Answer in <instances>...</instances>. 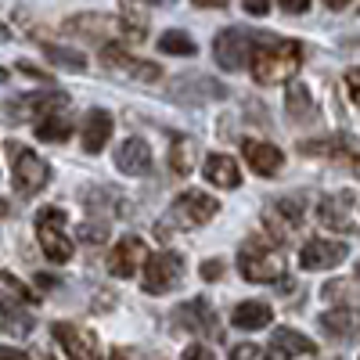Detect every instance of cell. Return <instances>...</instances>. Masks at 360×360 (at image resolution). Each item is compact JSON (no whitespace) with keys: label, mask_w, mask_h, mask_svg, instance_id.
Segmentation results:
<instances>
[{"label":"cell","mask_w":360,"mask_h":360,"mask_svg":"<svg viewBox=\"0 0 360 360\" xmlns=\"http://www.w3.org/2000/svg\"><path fill=\"white\" fill-rule=\"evenodd\" d=\"M346 259V245L342 242H328V238H310V242L299 249V263L303 270H332Z\"/></svg>","instance_id":"11"},{"label":"cell","mask_w":360,"mask_h":360,"mask_svg":"<svg viewBox=\"0 0 360 360\" xmlns=\"http://www.w3.org/2000/svg\"><path fill=\"white\" fill-rule=\"evenodd\" d=\"M274 213H278L288 227H299V224H303L307 205H303V198H278V202H274Z\"/></svg>","instance_id":"30"},{"label":"cell","mask_w":360,"mask_h":360,"mask_svg":"<svg viewBox=\"0 0 360 360\" xmlns=\"http://www.w3.org/2000/svg\"><path fill=\"white\" fill-rule=\"evenodd\" d=\"M4 217H8V202H4V198H0V220H4Z\"/></svg>","instance_id":"43"},{"label":"cell","mask_w":360,"mask_h":360,"mask_svg":"<svg viewBox=\"0 0 360 360\" xmlns=\"http://www.w3.org/2000/svg\"><path fill=\"white\" fill-rule=\"evenodd\" d=\"M4 79H8V69H4V65H0V83H4Z\"/></svg>","instance_id":"44"},{"label":"cell","mask_w":360,"mask_h":360,"mask_svg":"<svg viewBox=\"0 0 360 360\" xmlns=\"http://www.w3.org/2000/svg\"><path fill=\"white\" fill-rule=\"evenodd\" d=\"M18 72H25L29 79H40V83H47V79H51L47 72H40V69H33V62H18Z\"/></svg>","instance_id":"39"},{"label":"cell","mask_w":360,"mask_h":360,"mask_svg":"<svg viewBox=\"0 0 360 360\" xmlns=\"http://www.w3.org/2000/svg\"><path fill=\"white\" fill-rule=\"evenodd\" d=\"M44 54H47V62L58 65V69H69V72H83V69H86V54H79V51H72V47L44 44Z\"/></svg>","instance_id":"26"},{"label":"cell","mask_w":360,"mask_h":360,"mask_svg":"<svg viewBox=\"0 0 360 360\" xmlns=\"http://www.w3.org/2000/svg\"><path fill=\"white\" fill-rule=\"evenodd\" d=\"M242 155H245V162H249V169L252 173H259V176H278L281 173V166H285V155H281V148H274V144H266V141H242Z\"/></svg>","instance_id":"16"},{"label":"cell","mask_w":360,"mask_h":360,"mask_svg":"<svg viewBox=\"0 0 360 360\" xmlns=\"http://www.w3.org/2000/svg\"><path fill=\"white\" fill-rule=\"evenodd\" d=\"M8 152H11V176H15V188L22 191V195H37V191H44L47 188V180H51V166L40 159V155H33L29 148H22V144H8Z\"/></svg>","instance_id":"5"},{"label":"cell","mask_w":360,"mask_h":360,"mask_svg":"<svg viewBox=\"0 0 360 360\" xmlns=\"http://www.w3.org/2000/svg\"><path fill=\"white\" fill-rule=\"evenodd\" d=\"M184 278V259L176 252H152L144 259V292L148 295H166Z\"/></svg>","instance_id":"6"},{"label":"cell","mask_w":360,"mask_h":360,"mask_svg":"<svg viewBox=\"0 0 360 360\" xmlns=\"http://www.w3.org/2000/svg\"><path fill=\"white\" fill-rule=\"evenodd\" d=\"M356 281H360V263H356Z\"/></svg>","instance_id":"46"},{"label":"cell","mask_w":360,"mask_h":360,"mask_svg":"<svg viewBox=\"0 0 360 360\" xmlns=\"http://www.w3.org/2000/svg\"><path fill=\"white\" fill-rule=\"evenodd\" d=\"M242 8H245L249 15H266V11H270V0H242Z\"/></svg>","instance_id":"38"},{"label":"cell","mask_w":360,"mask_h":360,"mask_svg":"<svg viewBox=\"0 0 360 360\" xmlns=\"http://www.w3.org/2000/svg\"><path fill=\"white\" fill-rule=\"evenodd\" d=\"M285 108H288V119L292 123H314L317 119V108H314V98H310V90L292 79L288 83V94H285Z\"/></svg>","instance_id":"23"},{"label":"cell","mask_w":360,"mask_h":360,"mask_svg":"<svg viewBox=\"0 0 360 360\" xmlns=\"http://www.w3.org/2000/svg\"><path fill=\"white\" fill-rule=\"evenodd\" d=\"M180 321H184L188 328H195V332L217 335V317H213V307H209L205 299H191V303L184 307V314H180Z\"/></svg>","instance_id":"25"},{"label":"cell","mask_w":360,"mask_h":360,"mask_svg":"<svg viewBox=\"0 0 360 360\" xmlns=\"http://www.w3.org/2000/svg\"><path fill=\"white\" fill-rule=\"evenodd\" d=\"M346 86H349L353 101L360 105V69H349V72H346Z\"/></svg>","instance_id":"37"},{"label":"cell","mask_w":360,"mask_h":360,"mask_svg":"<svg viewBox=\"0 0 360 360\" xmlns=\"http://www.w3.org/2000/svg\"><path fill=\"white\" fill-rule=\"evenodd\" d=\"M238 270L242 278L252 285H274L278 278H285V259L274 245L259 242V238H249V242L238 249Z\"/></svg>","instance_id":"2"},{"label":"cell","mask_w":360,"mask_h":360,"mask_svg":"<svg viewBox=\"0 0 360 360\" xmlns=\"http://www.w3.org/2000/svg\"><path fill=\"white\" fill-rule=\"evenodd\" d=\"M159 51L162 54H180V58H195L198 54V44L184 33V29H169V33L159 37Z\"/></svg>","instance_id":"27"},{"label":"cell","mask_w":360,"mask_h":360,"mask_svg":"<svg viewBox=\"0 0 360 360\" xmlns=\"http://www.w3.org/2000/svg\"><path fill=\"white\" fill-rule=\"evenodd\" d=\"M256 33H249V29H224V33L213 40V58H217V65L227 69V72H238V69H245L249 65V58H252V47H256Z\"/></svg>","instance_id":"4"},{"label":"cell","mask_w":360,"mask_h":360,"mask_svg":"<svg viewBox=\"0 0 360 360\" xmlns=\"http://www.w3.org/2000/svg\"><path fill=\"white\" fill-rule=\"evenodd\" d=\"M144 259H148V249H144V242L141 238H123L112 252H108V270L115 278H134L137 270L144 266Z\"/></svg>","instance_id":"15"},{"label":"cell","mask_w":360,"mask_h":360,"mask_svg":"<svg viewBox=\"0 0 360 360\" xmlns=\"http://www.w3.org/2000/svg\"><path fill=\"white\" fill-rule=\"evenodd\" d=\"M65 33L105 44V40L119 37V18H108V15H76V18L65 22Z\"/></svg>","instance_id":"17"},{"label":"cell","mask_w":360,"mask_h":360,"mask_svg":"<svg viewBox=\"0 0 360 360\" xmlns=\"http://www.w3.org/2000/svg\"><path fill=\"white\" fill-rule=\"evenodd\" d=\"M0 324H4V335L25 339L29 332H33V314H29L22 303H15V299H0Z\"/></svg>","instance_id":"22"},{"label":"cell","mask_w":360,"mask_h":360,"mask_svg":"<svg viewBox=\"0 0 360 360\" xmlns=\"http://www.w3.org/2000/svg\"><path fill=\"white\" fill-rule=\"evenodd\" d=\"M76 234H79V242L105 245V242H108V224H105V220H90V224H79Z\"/></svg>","instance_id":"32"},{"label":"cell","mask_w":360,"mask_h":360,"mask_svg":"<svg viewBox=\"0 0 360 360\" xmlns=\"http://www.w3.org/2000/svg\"><path fill=\"white\" fill-rule=\"evenodd\" d=\"M324 4H328V8H332V11H342V8L349 4V0H324Z\"/></svg>","instance_id":"42"},{"label":"cell","mask_w":360,"mask_h":360,"mask_svg":"<svg viewBox=\"0 0 360 360\" xmlns=\"http://www.w3.org/2000/svg\"><path fill=\"white\" fill-rule=\"evenodd\" d=\"M115 169L127 176H148L152 173V148L144 137H127L115 152Z\"/></svg>","instance_id":"12"},{"label":"cell","mask_w":360,"mask_h":360,"mask_svg":"<svg viewBox=\"0 0 360 360\" xmlns=\"http://www.w3.org/2000/svg\"><path fill=\"white\" fill-rule=\"evenodd\" d=\"M112 360H127V356H123V353H112Z\"/></svg>","instance_id":"45"},{"label":"cell","mask_w":360,"mask_h":360,"mask_svg":"<svg viewBox=\"0 0 360 360\" xmlns=\"http://www.w3.org/2000/svg\"><path fill=\"white\" fill-rule=\"evenodd\" d=\"M202 173H205V180L213 188H238V184H242V169H238V162L231 155H220V152L205 155Z\"/></svg>","instance_id":"19"},{"label":"cell","mask_w":360,"mask_h":360,"mask_svg":"<svg viewBox=\"0 0 360 360\" xmlns=\"http://www.w3.org/2000/svg\"><path fill=\"white\" fill-rule=\"evenodd\" d=\"M37 137L40 141H65L69 137V119L62 112H51V115H40L37 119Z\"/></svg>","instance_id":"28"},{"label":"cell","mask_w":360,"mask_h":360,"mask_svg":"<svg viewBox=\"0 0 360 360\" xmlns=\"http://www.w3.org/2000/svg\"><path fill=\"white\" fill-rule=\"evenodd\" d=\"M184 360H217V356H213V349H205L202 342H195V346L184 349Z\"/></svg>","instance_id":"34"},{"label":"cell","mask_w":360,"mask_h":360,"mask_svg":"<svg viewBox=\"0 0 360 360\" xmlns=\"http://www.w3.org/2000/svg\"><path fill=\"white\" fill-rule=\"evenodd\" d=\"M220 274H224V263H220V259H205V263H202V278H205V281H217Z\"/></svg>","instance_id":"35"},{"label":"cell","mask_w":360,"mask_h":360,"mask_svg":"<svg viewBox=\"0 0 360 360\" xmlns=\"http://www.w3.org/2000/svg\"><path fill=\"white\" fill-rule=\"evenodd\" d=\"M37 242L51 263H69L72 259V242L65 238V213L54 205H44L37 213Z\"/></svg>","instance_id":"3"},{"label":"cell","mask_w":360,"mask_h":360,"mask_svg":"<svg viewBox=\"0 0 360 360\" xmlns=\"http://www.w3.org/2000/svg\"><path fill=\"white\" fill-rule=\"evenodd\" d=\"M217 213H220V202L213 195H205V191H184V195L173 202L169 220L180 224V227H198L205 220H213Z\"/></svg>","instance_id":"7"},{"label":"cell","mask_w":360,"mask_h":360,"mask_svg":"<svg viewBox=\"0 0 360 360\" xmlns=\"http://www.w3.org/2000/svg\"><path fill=\"white\" fill-rule=\"evenodd\" d=\"M54 339H58V346H62L65 353H69V360H98V339L90 335V332H83V328H76V324H62L58 321L54 328Z\"/></svg>","instance_id":"14"},{"label":"cell","mask_w":360,"mask_h":360,"mask_svg":"<svg viewBox=\"0 0 360 360\" xmlns=\"http://www.w3.org/2000/svg\"><path fill=\"white\" fill-rule=\"evenodd\" d=\"M195 8H209V11H220V8H227V0H191Z\"/></svg>","instance_id":"40"},{"label":"cell","mask_w":360,"mask_h":360,"mask_svg":"<svg viewBox=\"0 0 360 360\" xmlns=\"http://www.w3.org/2000/svg\"><path fill=\"white\" fill-rule=\"evenodd\" d=\"M148 4H162V0H148Z\"/></svg>","instance_id":"47"},{"label":"cell","mask_w":360,"mask_h":360,"mask_svg":"<svg viewBox=\"0 0 360 360\" xmlns=\"http://www.w3.org/2000/svg\"><path fill=\"white\" fill-rule=\"evenodd\" d=\"M281 4V11H288V15H303L307 8H310V0H278Z\"/></svg>","instance_id":"36"},{"label":"cell","mask_w":360,"mask_h":360,"mask_svg":"<svg viewBox=\"0 0 360 360\" xmlns=\"http://www.w3.org/2000/svg\"><path fill=\"white\" fill-rule=\"evenodd\" d=\"M270 349H274V356H281V360H292V356H310V353H317V346H314L307 335H299L295 328H278V332L270 335Z\"/></svg>","instance_id":"21"},{"label":"cell","mask_w":360,"mask_h":360,"mask_svg":"<svg viewBox=\"0 0 360 360\" xmlns=\"http://www.w3.org/2000/svg\"><path fill=\"white\" fill-rule=\"evenodd\" d=\"M321 328L332 339H353L356 328H360V310H353V307H332V310L321 314Z\"/></svg>","instance_id":"20"},{"label":"cell","mask_w":360,"mask_h":360,"mask_svg":"<svg viewBox=\"0 0 360 360\" xmlns=\"http://www.w3.org/2000/svg\"><path fill=\"white\" fill-rule=\"evenodd\" d=\"M231 321H234V328L256 332V328H266L270 321H274V310H270L266 303H259V299H245V303H238V307H234Z\"/></svg>","instance_id":"24"},{"label":"cell","mask_w":360,"mask_h":360,"mask_svg":"<svg viewBox=\"0 0 360 360\" xmlns=\"http://www.w3.org/2000/svg\"><path fill=\"white\" fill-rule=\"evenodd\" d=\"M299 152L307 155H328V159H342L353 166V173L360 176V141L356 137H328V141H303Z\"/></svg>","instance_id":"10"},{"label":"cell","mask_w":360,"mask_h":360,"mask_svg":"<svg viewBox=\"0 0 360 360\" xmlns=\"http://www.w3.org/2000/svg\"><path fill=\"white\" fill-rule=\"evenodd\" d=\"M101 62H105L108 69H115V72L130 76V79H141V83H155V79L162 76V69H159L155 62H141V58L119 51V47H112V44L101 47Z\"/></svg>","instance_id":"9"},{"label":"cell","mask_w":360,"mask_h":360,"mask_svg":"<svg viewBox=\"0 0 360 360\" xmlns=\"http://www.w3.org/2000/svg\"><path fill=\"white\" fill-rule=\"evenodd\" d=\"M112 130H115L112 115H108L105 108H90V112H86V119H83V148H86L90 155L105 152V144H108Z\"/></svg>","instance_id":"18"},{"label":"cell","mask_w":360,"mask_h":360,"mask_svg":"<svg viewBox=\"0 0 360 360\" xmlns=\"http://www.w3.org/2000/svg\"><path fill=\"white\" fill-rule=\"evenodd\" d=\"M299 65H303V44H295V40H256L252 58H249L252 79L263 86L292 79Z\"/></svg>","instance_id":"1"},{"label":"cell","mask_w":360,"mask_h":360,"mask_svg":"<svg viewBox=\"0 0 360 360\" xmlns=\"http://www.w3.org/2000/svg\"><path fill=\"white\" fill-rule=\"evenodd\" d=\"M353 202H356V198H353L349 191L324 195V198H321V205H317V220H321L324 227H332V231H360V227L349 220Z\"/></svg>","instance_id":"13"},{"label":"cell","mask_w":360,"mask_h":360,"mask_svg":"<svg viewBox=\"0 0 360 360\" xmlns=\"http://www.w3.org/2000/svg\"><path fill=\"white\" fill-rule=\"evenodd\" d=\"M231 360H270L259 346H252V342H242V346H234L231 349Z\"/></svg>","instance_id":"33"},{"label":"cell","mask_w":360,"mask_h":360,"mask_svg":"<svg viewBox=\"0 0 360 360\" xmlns=\"http://www.w3.org/2000/svg\"><path fill=\"white\" fill-rule=\"evenodd\" d=\"M169 94L176 101H188V105H198V101H220L227 98V86L220 79H209L202 72H184L173 86H169Z\"/></svg>","instance_id":"8"},{"label":"cell","mask_w":360,"mask_h":360,"mask_svg":"<svg viewBox=\"0 0 360 360\" xmlns=\"http://www.w3.org/2000/svg\"><path fill=\"white\" fill-rule=\"evenodd\" d=\"M37 285H40V288H54V278H51V274H37Z\"/></svg>","instance_id":"41"},{"label":"cell","mask_w":360,"mask_h":360,"mask_svg":"<svg viewBox=\"0 0 360 360\" xmlns=\"http://www.w3.org/2000/svg\"><path fill=\"white\" fill-rule=\"evenodd\" d=\"M119 33H127L130 40H144L148 37V18L141 11H123V18H119Z\"/></svg>","instance_id":"31"},{"label":"cell","mask_w":360,"mask_h":360,"mask_svg":"<svg viewBox=\"0 0 360 360\" xmlns=\"http://www.w3.org/2000/svg\"><path fill=\"white\" fill-rule=\"evenodd\" d=\"M191 159H195V144L188 141V137H180L173 148H169V166H173V173H191Z\"/></svg>","instance_id":"29"}]
</instances>
